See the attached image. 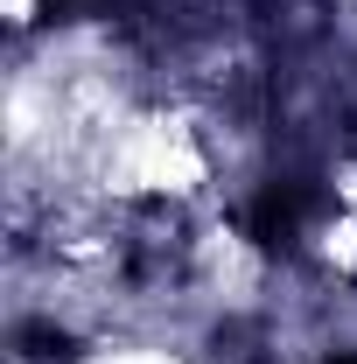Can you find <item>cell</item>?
<instances>
[{"mask_svg": "<svg viewBox=\"0 0 357 364\" xmlns=\"http://www.w3.org/2000/svg\"><path fill=\"white\" fill-rule=\"evenodd\" d=\"M329 364H357V350H351V358H329Z\"/></svg>", "mask_w": 357, "mask_h": 364, "instance_id": "obj_1", "label": "cell"}]
</instances>
